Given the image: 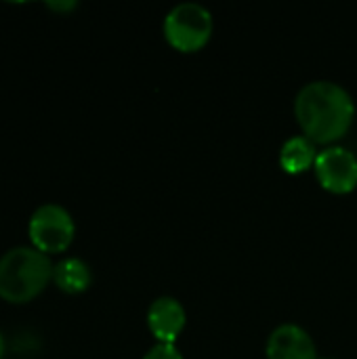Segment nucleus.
<instances>
[{"mask_svg":"<svg viewBox=\"0 0 357 359\" xmlns=\"http://www.w3.org/2000/svg\"><path fill=\"white\" fill-rule=\"evenodd\" d=\"M143 359H183V353L175 343H156L147 349Z\"/></svg>","mask_w":357,"mask_h":359,"instance_id":"10","label":"nucleus"},{"mask_svg":"<svg viewBox=\"0 0 357 359\" xmlns=\"http://www.w3.org/2000/svg\"><path fill=\"white\" fill-rule=\"evenodd\" d=\"M213 13L196 0L177 2L164 17L162 29L168 44L181 53L200 50L213 36Z\"/></svg>","mask_w":357,"mask_h":359,"instance_id":"3","label":"nucleus"},{"mask_svg":"<svg viewBox=\"0 0 357 359\" xmlns=\"http://www.w3.org/2000/svg\"><path fill=\"white\" fill-rule=\"evenodd\" d=\"M267 359H320L311 334L292 322L271 330L265 347Z\"/></svg>","mask_w":357,"mask_h":359,"instance_id":"6","label":"nucleus"},{"mask_svg":"<svg viewBox=\"0 0 357 359\" xmlns=\"http://www.w3.org/2000/svg\"><path fill=\"white\" fill-rule=\"evenodd\" d=\"M318 149L316 143L305 135H295L286 139L280 147V164L286 172L299 175L316 164Z\"/></svg>","mask_w":357,"mask_h":359,"instance_id":"8","label":"nucleus"},{"mask_svg":"<svg viewBox=\"0 0 357 359\" xmlns=\"http://www.w3.org/2000/svg\"><path fill=\"white\" fill-rule=\"evenodd\" d=\"M314 168L322 187L332 194H349L357 187V156L343 145L318 151Z\"/></svg>","mask_w":357,"mask_h":359,"instance_id":"5","label":"nucleus"},{"mask_svg":"<svg viewBox=\"0 0 357 359\" xmlns=\"http://www.w3.org/2000/svg\"><path fill=\"white\" fill-rule=\"evenodd\" d=\"M4 351H6V343H4V337L0 334V359L4 358Z\"/></svg>","mask_w":357,"mask_h":359,"instance_id":"12","label":"nucleus"},{"mask_svg":"<svg viewBox=\"0 0 357 359\" xmlns=\"http://www.w3.org/2000/svg\"><path fill=\"white\" fill-rule=\"evenodd\" d=\"M53 282L57 284L59 290H63L67 294H80L90 286L93 273H90V267L82 259L69 257L55 265Z\"/></svg>","mask_w":357,"mask_h":359,"instance_id":"9","label":"nucleus"},{"mask_svg":"<svg viewBox=\"0 0 357 359\" xmlns=\"http://www.w3.org/2000/svg\"><path fill=\"white\" fill-rule=\"evenodd\" d=\"M27 236L32 248L44 255H57L69 248L76 236V225L72 215L59 204H42L34 210Z\"/></svg>","mask_w":357,"mask_h":359,"instance_id":"4","label":"nucleus"},{"mask_svg":"<svg viewBox=\"0 0 357 359\" xmlns=\"http://www.w3.org/2000/svg\"><path fill=\"white\" fill-rule=\"evenodd\" d=\"M55 265L48 255L17 246L0 257V299L11 305H25L40 297L53 280Z\"/></svg>","mask_w":357,"mask_h":359,"instance_id":"2","label":"nucleus"},{"mask_svg":"<svg viewBox=\"0 0 357 359\" xmlns=\"http://www.w3.org/2000/svg\"><path fill=\"white\" fill-rule=\"evenodd\" d=\"M320 359H332V358H320Z\"/></svg>","mask_w":357,"mask_h":359,"instance_id":"13","label":"nucleus"},{"mask_svg":"<svg viewBox=\"0 0 357 359\" xmlns=\"http://www.w3.org/2000/svg\"><path fill=\"white\" fill-rule=\"evenodd\" d=\"M50 11H57V13H67V11H74L78 6L76 0H69V2H48L46 4Z\"/></svg>","mask_w":357,"mask_h":359,"instance_id":"11","label":"nucleus"},{"mask_svg":"<svg viewBox=\"0 0 357 359\" xmlns=\"http://www.w3.org/2000/svg\"><path fill=\"white\" fill-rule=\"evenodd\" d=\"M187 324L185 307L175 297H160L147 309V326L158 343H175Z\"/></svg>","mask_w":357,"mask_h":359,"instance_id":"7","label":"nucleus"},{"mask_svg":"<svg viewBox=\"0 0 357 359\" xmlns=\"http://www.w3.org/2000/svg\"><path fill=\"white\" fill-rule=\"evenodd\" d=\"M297 120L314 143H335L347 135L356 118L351 93L332 80H314L301 86L295 99Z\"/></svg>","mask_w":357,"mask_h":359,"instance_id":"1","label":"nucleus"}]
</instances>
